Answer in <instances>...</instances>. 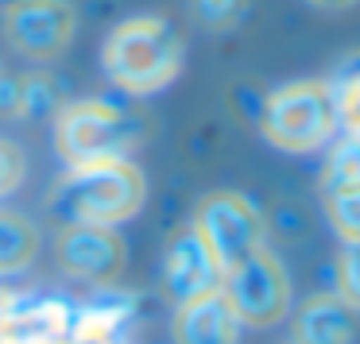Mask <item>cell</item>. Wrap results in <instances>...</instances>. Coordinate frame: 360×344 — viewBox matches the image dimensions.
Listing matches in <instances>:
<instances>
[{"label":"cell","instance_id":"6da1fadb","mask_svg":"<svg viewBox=\"0 0 360 344\" xmlns=\"http://www.w3.org/2000/svg\"><path fill=\"white\" fill-rule=\"evenodd\" d=\"M148 197L143 171L132 159H101V163H74L51 190V217L63 225H101L112 228L136 217Z\"/></svg>","mask_w":360,"mask_h":344},{"label":"cell","instance_id":"7a4b0ae2","mask_svg":"<svg viewBox=\"0 0 360 344\" xmlns=\"http://www.w3.org/2000/svg\"><path fill=\"white\" fill-rule=\"evenodd\" d=\"M182 35L163 16H132L120 20L101 47V66L109 81L128 97H151L167 89L182 70Z\"/></svg>","mask_w":360,"mask_h":344},{"label":"cell","instance_id":"3957f363","mask_svg":"<svg viewBox=\"0 0 360 344\" xmlns=\"http://www.w3.org/2000/svg\"><path fill=\"white\" fill-rule=\"evenodd\" d=\"M259 135L287 155H314L337 135V89L329 78L279 86L264 97Z\"/></svg>","mask_w":360,"mask_h":344},{"label":"cell","instance_id":"277c9868","mask_svg":"<svg viewBox=\"0 0 360 344\" xmlns=\"http://www.w3.org/2000/svg\"><path fill=\"white\" fill-rule=\"evenodd\" d=\"M55 151L66 166L101 163V159H132L143 140V124L117 101L105 97H82L63 101L55 112Z\"/></svg>","mask_w":360,"mask_h":344},{"label":"cell","instance_id":"5b68a950","mask_svg":"<svg viewBox=\"0 0 360 344\" xmlns=\"http://www.w3.org/2000/svg\"><path fill=\"white\" fill-rule=\"evenodd\" d=\"M221 298L229 302L233 317L248 329H267L275 321L287 317L290 310V279L283 263L267 248L252 251L236 267L225 271L221 282Z\"/></svg>","mask_w":360,"mask_h":344},{"label":"cell","instance_id":"8992f818","mask_svg":"<svg viewBox=\"0 0 360 344\" xmlns=\"http://www.w3.org/2000/svg\"><path fill=\"white\" fill-rule=\"evenodd\" d=\"M190 225L210 244L221 271H229L240 259H248L252 251L264 248V213L244 194H236V190H213V194H205L198 201Z\"/></svg>","mask_w":360,"mask_h":344},{"label":"cell","instance_id":"52a82bcc","mask_svg":"<svg viewBox=\"0 0 360 344\" xmlns=\"http://www.w3.org/2000/svg\"><path fill=\"white\" fill-rule=\"evenodd\" d=\"M4 39L32 62H55L74 43L78 16L70 0H8L4 4Z\"/></svg>","mask_w":360,"mask_h":344},{"label":"cell","instance_id":"ba28073f","mask_svg":"<svg viewBox=\"0 0 360 344\" xmlns=\"http://www.w3.org/2000/svg\"><path fill=\"white\" fill-rule=\"evenodd\" d=\"M221 282H225V271L213 259L210 244L202 240L194 225H182L171 232L163 248V290L174 305H190L202 302L210 294H221Z\"/></svg>","mask_w":360,"mask_h":344},{"label":"cell","instance_id":"9c48e42d","mask_svg":"<svg viewBox=\"0 0 360 344\" xmlns=\"http://www.w3.org/2000/svg\"><path fill=\"white\" fill-rule=\"evenodd\" d=\"M55 251L63 271L82 282H112L124 271V240L117 236V228L63 225Z\"/></svg>","mask_w":360,"mask_h":344},{"label":"cell","instance_id":"30bf717a","mask_svg":"<svg viewBox=\"0 0 360 344\" xmlns=\"http://www.w3.org/2000/svg\"><path fill=\"white\" fill-rule=\"evenodd\" d=\"M240 329L244 325L233 317V310L221 294L179 305V313H174V340L179 344H236Z\"/></svg>","mask_w":360,"mask_h":344},{"label":"cell","instance_id":"8fae6325","mask_svg":"<svg viewBox=\"0 0 360 344\" xmlns=\"http://www.w3.org/2000/svg\"><path fill=\"white\" fill-rule=\"evenodd\" d=\"M356 333V310L337 294H318L295 313V344H349Z\"/></svg>","mask_w":360,"mask_h":344},{"label":"cell","instance_id":"7c38bea8","mask_svg":"<svg viewBox=\"0 0 360 344\" xmlns=\"http://www.w3.org/2000/svg\"><path fill=\"white\" fill-rule=\"evenodd\" d=\"M39 251V232L20 213H0V274L24 271Z\"/></svg>","mask_w":360,"mask_h":344},{"label":"cell","instance_id":"4fadbf2b","mask_svg":"<svg viewBox=\"0 0 360 344\" xmlns=\"http://www.w3.org/2000/svg\"><path fill=\"white\" fill-rule=\"evenodd\" d=\"M352 190H360V143L341 140L321 166V194L337 197V194H352Z\"/></svg>","mask_w":360,"mask_h":344},{"label":"cell","instance_id":"5bb4252c","mask_svg":"<svg viewBox=\"0 0 360 344\" xmlns=\"http://www.w3.org/2000/svg\"><path fill=\"white\" fill-rule=\"evenodd\" d=\"M63 109V93L51 81V74H24L20 78V112L16 117L27 120H55V112Z\"/></svg>","mask_w":360,"mask_h":344},{"label":"cell","instance_id":"9a60e30c","mask_svg":"<svg viewBox=\"0 0 360 344\" xmlns=\"http://www.w3.org/2000/svg\"><path fill=\"white\" fill-rule=\"evenodd\" d=\"M248 12V0H190V16L205 32H229Z\"/></svg>","mask_w":360,"mask_h":344},{"label":"cell","instance_id":"2e32d148","mask_svg":"<svg viewBox=\"0 0 360 344\" xmlns=\"http://www.w3.org/2000/svg\"><path fill=\"white\" fill-rule=\"evenodd\" d=\"M337 89V132H345V140L360 143V70H349L341 81H333Z\"/></svg>","mask_w":360,"mask_h":344},{"label":"cell","instance_id":"e0dca14e","mask_svg":"<svg viewBox=\"0 0 360 344\" xmlns=\"http://www.w3.org/2000/svg\"><path fill=\"white\" fill-rule=\"evenodd\" d=\"M337 298L360 313V240L341 244L337 256Z\"/></svg>","mask_w":360,"mask_h":344},{"label":"cell","instance_id":"ac0fdd59","mask_svg":"<svg viewBox=\"0 0 360 344\" xmlns=\"http://www.w3.org/2000/svg\"><path fill=\"white\" fill-rule=\"evenodd\" d=\"M326 213H329V220H333L341 244L360 240V190H352V194H337V197H326Z\"/></svg>","mask_w":360,"mask_h":344},{"label":"cell","instance_id":"d6986e66","mask_svg":"<svg viewBox=\"0 0 360 344\" xmlns=\"http://www.w3.org/2000/svg\"><path fill=\"white\" fill-rule=\"evenodd\" d=\"M27 174V155L20 143L12 140H0V197H8L12 190H20Z\"/></svg>","mask_w":360,"mask_h":344},{"label":"cell","instance_id":"ffe728a7","mask_svg":"<svg viewBox=\"0 0 360 344\" xmlns=\"http://www.w3.org/2000/svg\"><path fill=\"white\" fill-rule=\"evenodd\" d=\"M20 112V74H0V117Z\"/></svg>","mask_w":360,"mask_h":344},{"label":"cell","instance_id":"44dd1931","mask_svg":"<svg viewBox=\"0 0 360 344\" xmlns=\"http://www.w3.org/2000/svg\"><path fill=\"white\" fill-rule=\"evenodd\" d=\"M314 8H329V12H341V8H352V4H360V0H310Z\"/></svg>","mask_w":360,"mask_h":344}]
</instances>
